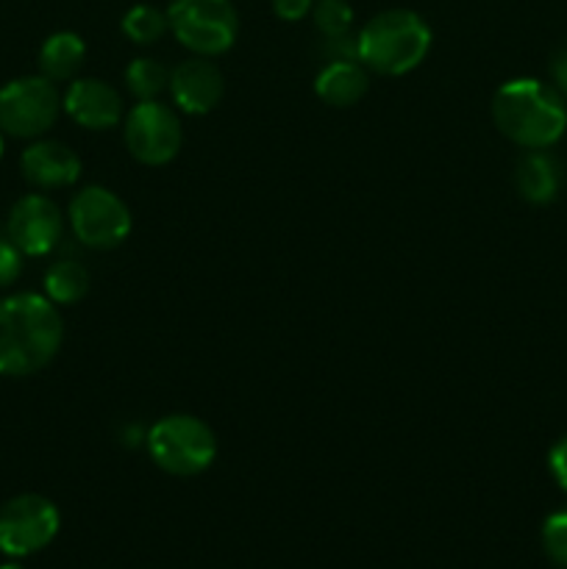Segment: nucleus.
<instances>
[{
	"label": "nucleus",
	"mask_w": 567,
	"mask_h": 569,
	"mask_svg": "<svg viewBox=\"0 0 567 569\" xmlns=\"http://www.w3.org/2000/svg\"><path fill=\"white\" fill-rule=\"evenodd\" d=\"M64 322L48 298L33 292L0 300V376H33L53 361Z\"/></svg>",
	"instance_id": "1"
},
{
	"label": "nucleus",
	"mask_w": 567,
	"mask_h": 569,
	"mask_svg": "<svg viewBox=\"0 0 567 569\" xmlns=\"http://www.w3.org/2000/svg\"><path fill=\"white\" fill-rule=\"evenodd\" d=\"M493 120L520 148L548 150L565 137L567 106L556 87L537 78H511L495 92Z\"/></svg>",
	"instance_id": "2"
},
{
	"label": "nucleus",
	"mask_w": 567,
	"mask_h": 569,
	"mask_svg": "<svg viewBox=\"0 0 567 569\" xmlns=\"http://www.w3.org/2000/svg\"><path fill=\"white\" fill-rule=\"evenodd\" d=\"M431 50V28L417 11L389 9L356 33V59L378 76H406Z\"/></svg>",
	"instance_id": "3"
},
{
	"label": "nucleus",
	"mask_w": 567,
	"mask_h": 569,
	"mask_svg": "<svg viewBox=\"0 0 567 569\" xmlns=\"http://www.w3.org/2000/svg\"><path fill=\"white\" fill-rule=\"evenodd\" d=\"M156 467L178 478L200 476L217 459V437L192 415L161 417L145 437Z\"/></svg>",
	"instance_id": "4"
},
{
	"label": "nucleus",
	"mask_w": 567,
	"mask_h": 569,
	"mask_svg": "<svg viewBox=\"0 0 567 569\" xmlns=\"http://www.w3.org/2000/svg\"><path fill=\"white\" fill-rule=\"evenodd\" d=\"M167 20L183 48L209 59L226 53L239 31L231 0H172Z\"/></svg>",
	"instance_id": "5"
},
{
	"label": "nucleus",
	"mask_w": 567,
	"mask_h": 569,
	"mask_svg": "<svg viewBox=\"0 0 567 569\" xmlns=\"http://www.w3.org/2000/svg\"><path fill=\"white\" fill-rule=\"evenodd\" d=\"M61 528L59 509L42 495H17L0 506V553L26 559L56 539Z\"/></svg>",
	"instance_id": "6"
},
{
	"label": "nucleus",
	"mask_w": 567,
	"mask_h": 569,
	"mask_svg": "<svg viewBox=\"0 0 567 569\" xmlns=\"http://www.w3.org/2000/svg\"><path fill=\"white\" fill-rule=\"evenodd\" d=\"M59 89L44 76H26L0 89V128L17 139H37L56 122Z\"/></svg>",
	"instance_id": "7"
},
{
	"label": "nucleus",
	"mask_w": 567,
	"mask_h": 569,
	"mask_svg": "<svg viewBox=\"0 0 567 569\" xmlns=\"http://www.w3.org/2000/svg\"><path fill=\"white\" fill-rule=\"evenodd\" d=\"M122 128L131 156L148 167L167 164L181 150V120L170 106L159 100H139L128 117H122Z\"/></svg>",
	"instance_id": "8"
},
{
	"label": "nucleus",
	"mask_w": 567,
	"mask_h": 569,
	"mask_svg": "<svg viewBox=\"0 0 567 569\" xmlns=\"http://www.w3.org/2000/svg\"><path fill=\"white\" fill-rule=\"evenodd\" d=\"M70 226L87 248L111 250L131 233V211L109 189L83 187L70 203Z\"/></svg>",
	"instance_id": "9"
},
{
	"label": "nucleus",
	"mask_w": 567,
	"mask_h": 569,
	"mask_svg": "<svg viewBox=\"0 0 567 569\" xmlns=\"http://www.w3.org/2000/svg\"><path fill=\"white\" fill-rule=\"evenodd\" d=\"M6 231L22 256H44L59 244L64 222L53 200L44 194H26L11 206Z\"/></svg>",
	"instance_id": "10"
},
{
	"label": "nucleus",
	"mask_w": 567,
	"mask_h": 569,
	"mask_svg": "<svg viewBox=\"0 0 567 569\" xmlns=\"http://www.w3.org/2000/svg\"><path fill=\"white\" fill-rule=\"evenodd\" d=\"M222 72L209 56H192L170 70L172 100L187 114H209L222 100Z\"/></svg>",
	"instance_id": "11"
},
{
	"label": "nucleus",
	"mask_w": 567,
	"mask_h": 569,
	"mask_svg": "<svg viewBox=\"0 0 567 569\" xmlns=\"http://www.w3.org/2000/svg\"><path fill=\"white\" fill-rule=\"evenodd\" d=\"M64 111L89 131H106L122 122V98L100 78H76L64 92Z\"/></svg>",
	"instance_id": "12"
},
{
	"label": "nucleus",
	"mask_w": 567,
	"mask_h": 569,
	"mask_svg": "<svg viewBox=\"0 0 567 569\" xmlns=\"http://www.w3.org/2000/svg\"><path fill=\"white\" fill-rule=\"evenodd\" d=\"M20 167L26 181L39 189H61L72 187L81 178V159L76 150L53 139H39L28 144L20 156Z\"/></svg>",
	"instance_id": "13"
},
{
	"label": "nucleus",
	"mask_w": 567,
	"mask_h": 569,
	"mask_svg": "<svg viewBox=\"0 0 567 569\" xmlns=\"http://www.w3.org/2000/svg\"><path fill=\"white\" fill-rule=\"evenodd\" d=\"M367 87H370L367 67L356 59L328 61L315 81L317 98L328 106H337V109L359 103L367 94Z\"/></svg>",
	"instance_id": "14"
},
{
	"label": "nucleus",
	"mask_w": 567,
	"mask_h": 569,
	"mask_svg": "<svg viewBox=\"0 0 567 569\" xmlns=\"http://www.w3.org/2000/svg\"><path fill=\"white\" fill-rule=\"evenodd\" d=\"M515 183L517 192L523 200L534 206H545L550 200H556L561 189V167L545 150H528L520 161H517L515 170Z\"/></svg>",
	"instance_id": "15"
},
{
	"label": "nucleus",
	"mask_w": 567,
	"mask_h": 569,
	"mask_svg": "<svg viewBox=\"0 0 567 569\" xmlns=\"http://www.w3.org/2000/svg\"><path fill=\"white\" fill-rule=\"evenodd\" d=\"M83 56H87V44L78 33L59 31L50 33L44 44L39 48V70L48 81H70L76 72L81 70Z\"/></svg>",
	"instance_id": "16"
},
{
	"label": "nucleus",
	"mask_w": 567,
	"mask_h": 569,
	"mask_svg": "<svg viewBox=\"0 0 567 569\" xmlns=\"http://www.w3.org/2000/svg\"><path fill=\"white\" fill-rule=\"evenodd\" d=\"M89 292V270L78 261L64 259L44 272V295L56 306H72Z\"/></svg>",
	"instance_id": "17"
},
{
	"label": "nucleus",
	"mask_w": 567,
	"mask_h": 569,
	"mask_svg": "<svg viewBox=\"0 0 567 569\" xmlns=\"http://www.w3.org/2000/svg\"><path fill=\"white\" fill-rule=\"evenodd\" d=\"M126 87L137 100H156L170 87V70L156 59H133L126 70Z\"/></svg>",
	"instance_id": "18"
},
{
	"label": "nucleus",
	"mask_w": 567,
	"mask_h": 569,
	"mask_svg": "<svg viewBox=\"0 0 567 569\" xmlns=\"http://www.w3.org/2000/svg\"><path fill=\"white\" fill-rule=\"evenodd\" d=\"M167 28H170V20H167L165 11H159L156 6L148 3L133 6V9H128L126 17H122V33L137 44L159 42V39L165 37Z\"/></svg>",
	"instance_id": "19"
},
{
	"label": "nucleus",
	"mask_w": 567,
	"mask_h": 569,
	"mask_svg": "<svg viewBox=\"0 0 567 569\" xmlns=\"http://www.w3.org/2000/svg\"><path fill=\"white\" fill-rule=\"evenodd\" d=\"M311 17H315V26L322 33V39L345 37L354 26V9H350L348 0H317Z\"/></svg>",
	"instance_id": "20"
},
{
	"label": "nucleus",
	"mask_w": 567,
	"mask_h": 569,
	"mask_svg": "<svg viewBox=\"0 0 567 569\" xmlns=\"http://www.w3.org/2000/svg\"><path fill=\"white\" fill-rule=\"evenodd\" d=\"M539 539H543L545 556H548L556 567L567 569V509L554 511V515L545 517Z\"/></svg>",
	"instance_id": "21"
},
{
	"label": "nucleus",
	"mask_w": 567,
	"mask_h": 569,
	"mask_svg": "<svg viewBox=\"0 0 567 569\" xmlns=\"http://www.w3.org/2000/svg\"><path fill=\"white\" fill-rule=\"evenodd\" d=\"M22 272V253L11 239H0V287H11Z\"/></svg>",
	"instance_id": "22"
},
{
	"label": "nucleus",
	"mask_w": 567,
	"mask_h": 569,
	"mask_svg": "<svg viewBox=\"0 0 567 569\" xmlns=\"http://www.w3.org/2000/svg\"><path fill=\"white\" fill-rule=\"evenodd\" d=\"M548 470H550V476H554V481L559 483L561 492L567 495V437H561L559 442L550 448Z\"/></svg>",
	"instance_id": "23"
},
{
	"label": "nucleus",
	"mask_w": 567,
	"mask_h": 569,
	"mask_svg": "<svg viewBox=\"0 0 567 569\" xmlns=\"http://www.w3.org/2000/svg\"><path fill=\"white\" fill-rule=\"evenodd\" d=\"M311 9H315V0H272L276 17H281V20L287 22L304 20Z\"/></svg>",
	"instance_id": "24"
},
{
	"label": "nucleus",
	"mask_w": 567,
	"mask_h": 569,
	"mask_svg": "<svg viewBox=\"0 0 567 569\" xmlns=\"http://www.w3.org/2000/svg\"><path fill=\"white\" fill-rule=\"evenodd\" d=\"M550 76H554L556 92L567 100V48H561L554 56V61H550Z\"/></svg>",
	"instance_id": "25"
},
{
	"label": "nucleus",
	"mask_w": 567,
	"mask_h": 569,
	"mask_svg": "<svg viewBox=\"0 0 567 569\" xmlns=\"http://www.w3.org/2000/svg\"><path fill=\"white\" fill-rule=\"evenodd\" d=\"M0 569H26L22 565H3Z\"/></svg>",
	"instance_id": "26"
},
{
	"label": "nucleus",
	"mask_w": 567,
	"mask_h": 569,
	"mask_svg": "<svg viewBox=\"0 0 567 569\" xmlns=\"http://www.w3.org/2000/svg\"><path fill=\"white\" fill-rule=\"evenodd\" d=\"M0 156H3V137H0Z\"/></svg>",
	"instance_id": "27"
}]
</instances>
